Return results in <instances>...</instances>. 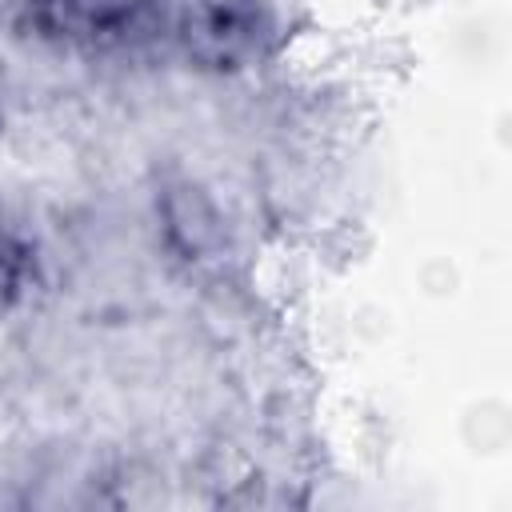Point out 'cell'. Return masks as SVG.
Wrapping results in <instances>:
<instances>
[{"mask_svg":"<svg viewBox=\"0 0 512 512\" xmlns=\"http://www.w3.org/2000/svg\"><path fill=\"white\" fill-rule=\"evenodd\" d=\"M168 16L172 0H16L12 28L64 56L120 60L164 48Z\"/></svg>","mask_w":512,"mask_h":512,"instance_id":"6da1fadb","label":"cell"},{"mask_svg":"<svg viewBox=\"0 0 512 512\" xmlns=\"http://www.w3.org/2000/svg\"><path fill=\"white\" fill-rule=\"evenodd\" d=\"M280 40L268 0H172L168 48L204 76H240L260 68Z\"/></svg>","mask_w":512,"mask_h":512,"instance_id":"7a4b0ae2","label":"cell"},{"mask_svg":"<svg viewBox=\"0 0 512 512\" xmlns=\"http://www.w3.org/2000/svg\"><path fill=\"white\" fill-rule=\"evenodd\" d=\"M36 276H40V260H36L32 240L0 208V312L16 308L32 292Z\"/></svg>","mask_w":512,"mask_h":512,"instance_id":"3957f363","label":"cell"},{"mask_svg":"<svg viewBox=\"0 0 512 512\" xmlns=\"http://www.w3.org/2000/svg\"><path fill=\"white\" fill-rule=\"evenodd\" d=\"M0 136H4V104H0Z\"/></svg>","mask_w":512,"mask_h":512,"instance_id":"277c9868","label":"cell"}]
</instances>
